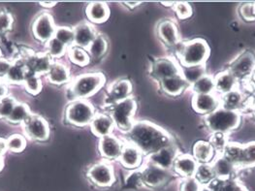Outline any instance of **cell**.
Segmentation results:
<instances>
[{
  "instance_id": "43",
  "label": "cell",
  "mask_w": 255,
  "mask_h": 191,
  "mask_svg": "<svg viewBox=\"0 0 255 191\" xmlns=\"http://www.w3.org/2000/svg\"><path fill=\"white\" fill-rule=\"evenodd\" d=\"M23 86L25 90L33 96L38 95L42 90V82L40 77L36 75H28L26 77L23 82Z\"/></svg>"
},
{
  "instance_id": "9",
  "label": "cell",
  "mask_w": 255,
  "mask_h": 191,
  "mask_svg": "<svg viewBox=\"0 0 255 191\" xmlns=\"http://www.w3.org/2000/svg\"><path fill=\"white\" fill-rule=\"evenodd\" d=\"M182 66L174 58H161L154 60L149 68V75L156 82L181 74Z\"/></svg>"
},
{
  "instance_id": "41",
  "label": "cell",
  "mask_w": 255,
  "mask_h": 191,
  "mask_svg": "<svg viewBox=\"0 0 255 191\" xmlns=\"http://www.w3.org/2000/svg\"><path fill=\"white\" fill-rule=\"evenodd\" d=\"M7 144L8 151L15 153H21L26 147V139L22 135L14 134L7 139Z\"/></svg>"
},
{
  "instance_id": "20",
  "label": "cell",
  "mask_w": 255,
  "mask_h": 191,
  "mask_svg": "<svg viewBox=\"0 0 255 191\" xmlns=\"http://www.w3.org/2000/svg\"><path fill=\"white\" fill-rule=\"evenodd\" d=\"M132 85L128 80H120L113 83L107 91V102L110 105L128 99L132 94Z\"/></svg>"
},
{
  "instance_id": "28",
  "label": "cell",
  "mask_w": 255,
  "mask_h": 191,
  "mask_svg": "<svg viewBox=\"0 0 255 191\" xmlns=\"http://www.w3.org/2000/svg\"><path fill=\"white\" fill-rule=\"evenodd\" d=\"M216 151L210 142L207 141H197L192 149V156L199 163H211L214 160Z\"/></svg>"
},
{
  "instance_id": "31",
  "label": "cell",
  "mask_w": 255,
  "mask_h": 191,
  "mask_svg": "<svg viewBox=\"0 0 255 191\" xmlns=\"http://www.w3.org/2000/svg\"><path fill=\"white\" fill-rule=\"evenodd\" d=\"M27 75H28V71L26 69V66L23 60L19 58L18 60L12 62V66L5 79L8 83L18 85V84H23Z\"/></svg>"
},
{
  "instance_id": "55",
  "label": "cell",
  "mask_w": 255,
  "mask_h": 191,
  "mask_svg": "<svg viewBox=\"0 0 255 191\" xmlns=\"http://www.w3.org/2000/svg\"><path fill=\"white\" fill-rule=\"evenodd\" d=\"M253 101H254L255 106V89L254 90V93H253Z\"/></svg>"
},
{
  "instance_id": "34",
  "label": "cell",
  "mask_w": 255,
  "mask_h": 191,
  "mask_svg": "<svg viewBox=\"0 0 255 191\" xmlns=\"http://www.w3.org/2000/svg\"><path fill=\"white\" fill-rule=\"evenodd\" d=\"M68 58L70 61L79 66H86L91 62V57L87 50L82 49L77 46H71L68 48L67 51Z\"/></svg>"
},
{
  "instance_id": "36",
  "label": "cell",
  "mask_w": 255,
  "mask_h": 191,
  "mask_svg": "<svg viewBox=\"0 0 255 191\" xmlns=\"http://www.w3.org/2000/svg\"><path fill=\"white\" fill-rule=\"evenodd\" d=\"M182 76L185 81L189 84V86L193 85L200 78L207 74L206 65H197V66H189V67H182Z\"/></svg>"
},
{
  "instance_id": "40",
  "label": "cell",
  "mask_w": 255,
  "mask_h": 191,
  "mask_svg": "<svg viewBox=\"0 0 255 191\" xmlns=\"http://www.w3.org/2000/svg\"><path fill=\"white\" fill-rule=\"evenodd\" d=\"M54 37L68 48L74 45V31L70 27H56Z\"/></svg>"
},
{
  "instance_id": "18",
  "label": "cell",
  "mask_w": 255,
  "mask_h": 191,
  "mask_svg": "<svg viewBox=\"0 0 255 191\" xmlns=\"http://www.w3.org/2000/svg\"><path fill=\"white\" fill-rule=\"evenodd\" d=\"M124 145L125 144L120 139L111 134L100 138L98 149L99 153L103 157L109 160H113L118 159L120 157Z\"/></svg>"
},
{
  "instance_id": "30",
  "label": "cell",
  "mask_w": 255,
  "mask_h": 191,
  "mask_svg": "<svg viewBox=\"0 0 255 191\" xmlns=\"http://www.w3.org/2000/svg\"><path fill=\"white\" fill-rule=\"evenodd\" d=\"M47 78L53 85H64L70 81V71L66 65L54 62L47 74Z\"/></svg>"
},
{
  "instance_id": "60",
  "label": "cell",
  "mask_w": 255,
  "mask_h": 191,
  "mask_svg": "<svg viewBox=\"0 0 255 191\" xmlns=\"http://www.w3.org/2000/svg\"></svg>"
},
{
  "instance_id": "25",
  "label": "cell",
  "mask_w": 255,
  "mask_h": 191,
  "mask_svg": "<svg viewBox=\"0 0 255 191\" xmlns=\"http://www.w3.org/2000/svg\"><path fill=\"white\" fill-rule=\"evenodd\" d=\"M215 78L216 94L221 96L239 89V81L228 69L219 72Z\"/></svg>"
},
{
  "instance_id": "24",
  "label": "cell",
  "mask_w": 255,
  "mask_h": 191,
  "mask_svg": "<svg viewBox=\"0 0 255 191\" xmlns=\"http://www.w3.org/2000/svg\"><path fill=\"white\" fill-rule=\"evenodd\" d=\"M158 84L165 95L172 97L181 96L185 90L190 88L189 84L185 81L182 74L164 79Z\"/></svg>"
},
{
  "instance_id": "7",
  "label": "cell",
  "mask_w": 255,
  "mask_h": 191,
  "mask_svg": "<svg viewBox=\"0 0 255 191\" xmlns=\"http://www.w3.org/2000/svg\"><path fill=\"white\" fill-rule=\"evenodd\" d=\"M94 106L86 99H78L71 102L65 110V120L75 126H86L91 124L95 116Z\"/></svg>"
},
{
  "instance_id": "54",
  "label": "cell",
  "mask_w": 255,
  "mask_h": 191,
  "mask_svg": "<svg viewBox=\"0 0 255 191\" xmlns=\"http://www.w3.org/2000/svg\"><path fill=\"white\" fill-rule=\"evenodd\" d=\"M3 168H4V160H3V157L0 156V172L2 171Z\"/></svg>"
},
{
  "instance_id": "26",
  "label": "cell",
  "mask_w": 255,
  "mask_h": 191,
  "mask_svg": "<svg viewBox=\"0 0 255 191\" xmlns=\"http://www.w3.org/2000/svg\"><path fill=\"white\" fill-rule=\"evenodd\" d=\"M211 164L216 175V180L219 181L232 180L237 170V167L232 164L228 159H226L222 154L216 156Z\"/></svg>"
},
{
  "instance_id": "45",
  "label": "cell",
  "mask_w": 255,
  "mask_h": 191,
  "mask_svg": "<svg viewBox=\"0 0 255 191\" xmlns=\"http://www.w3.org/2000/svg\"><path fill=\"white\" fill-rule=\"evenodd\" d=\"M174 11L177 17L180 19H186L192 16L193 10L189 3L186 2H177L174 4Z\"/></svg>"
},
{
  "instance_id": "21",
  "label": "cell",
  "mask_w": 255,
  "mask_h": 191,
  "mask_svg": "<svg viewBox=\"0 0 255 191\" xmlns=\"http://www.w3.org/2000/svg\"><path fill=\"white\" fill-rule=\"evenodd\" d=\"M74 46L87 50L92 41L98 35L90 22H82L73 29Z\"/></svg>"
},
{
  "instance_id": "48",
  "label": "cell",
  "mask_w": 255,
  "mask_h": 191,
  "mask_svg": "<svg viewBox=\"0 0 255 191\" xmlns=\"http://www.w3.org/2000/svg\"><path fill=\"white\" fill-rule=\"evenodd\" d=\"M202 185L196 180L195 177L183 179L180 191H201Z\"/></svg>"
},
{
  "instance_id": "51",
  "label": "cell",
  "mask_w": 255,
  "mask_h": 191,
  "mask_svg": "<svg viewBox=\"0 0 255 191\" xmlns=\"http://www.w3.org/2000/svg\"><path fill=\"white\" fill-rule=\"evenodd\" d=\"M123 4H125L126 6H128L130 9H134L136 7H138L139 5L142 4L141 1H134V2H123Z\"/></svg>"
},
{
  "instance_id": "4",
  "label": "cell",
  "mask_w": 255,
  "mask_h": 191,
  "mask_svg": "<svg viewBox=\"0 0 255 191\" xmlns=\"http://www.w3.org/2000/svg\"><path fill=\"white\" fill-rule=\"evenodd\" d=\"M106 78L101 73H88L76 77L69 86L68 93L74 100L86 99L103 88Z\"/></svg>"
},
{
  "instance_id": "14",
  "label": "cell",
  "mask_w": 255,
  "mask_h": 191,
  "mask_svg": "<svg viewBox=\"0 0 255 191\" xmlns=\"http://www.w3.org/2000/svg\"><path fill=\"white\" fill-rule=\"evenodd\" d=\"M56 27L54 18L49 13H42L37 17L32 24V32L34 37L41 42H48L54 38Z\"/></svg>"
},
{
  "instance_id": "56",
  "label": "cell",
  "mask_w": 255,
  "mask_h": 191,
  "mask_svg": "<svg viewBox=\"0 0 255 191\" xmlns=\"http://www.w3.org/2000/svg\"><path fill=\"white\" fill-rule=\"evenodd\" d=\"M252 78H253V81H254V83L255 84V69L254 73H253V75H252Z\"/></svg>"
},
{
  "instance_id": "42",
  "label": "cell",
  "mask_w": 255,
  "mask_h": 191,
  "mask_svg": "<svg viewBox=\"0 0 255 191\" xmlns=\"http://www.w3.org/2000/svg\"><path fill=\"white\" fill-rule=\"evenodd\" d=\"M210 144L213 146L214 150L216 153L221 154L223 153L224 149L228 145V140H227V135L223 133H212L211 139H210Z\"/></svg>"
},
{
  "instance_id": "2",
  "label": "cell",
  "mask_w": 255,
  "mask_h": 191,
  "mask_svg": "<svg viewBox=\"0 0 255 191\" xmlns=\"http://www.w3.org/2000/svg\"><path fill=\"white\" fill-rule=\"evenodd\" d=\"M211 49L204 39L195 38L183 42L182 50L177 55L182 67L206 65Z\"/></svg>"
},
{
  "instance_id": "59",
  "label": "cell",
  "mask_w": 255,
  "mask_h": 191,
  "mask_svg": "<svg viewBox=\"0 0 255 191\" xmlns=\"http://www.w3.org/2000/svg\"><path fill=\"white\" fill-rule=\"evenodd\" d=\"M0 102H1V99H0Z\"/></svg>"
},
{
  "instance_id": "29",
  "label": "cell",
  "mask_w": 255,
  "mask_h": 191,
  "mask_svg": "<svg viewBox=\"0 0 255 191\" xmlns=\"http://www.w3.org/2000/svg\"><path fill=\"white\" fill-rule=\"evenodd\" d=\"M86 14L91 22L102 23L109 19V7L105 2H91L86 9Z\"/></svg>"
},
{
  "instance_id": "39",
  "label": "cell",
  "mask_w": 255,
  "mask_h": 191,
  "mask_svg": "<svg viewBox=\"0 0 255 191\" xmlns=\"http://www.w3.org/2000/svg\"><path fill=\"white\" fill-rule=\"evenodd\" d=\"M214 183L219 186L218 188L210 186L213 191H249L244 186L239 184L236 181L228 180V181H219L215 180Z\"/></svg>"
},
{
  "instance_id": "46",
  "label": "cell",
  "mask_w": 255,
  "mask_h": 191,
  "mask_svg": "<svg viewBox=\"0 0 255 191\" xmlns=\"http://www.w3.org/2000/svg\"><path fill=\"white\" fill-rule=\"evenodd\" d=\"M239 14L241 18L246 21H255V3H245L241 5L239 8Z\"/></svg>"
},
{
  "instance_id": "11",
  "label": "cell",
  "mask_w": 255,
  "mask_h": 191,
  "mask_svg": "<svg viewBox=\"0 0 255 191\" xmlns=\"http://www.w3.org/2000/svg\"><path fill=\"white\" fill-rule=\"evenodd\" d=\"M255 69V55L250 51L240 54L229 65L228 70L238 81L252 77Z\"/></svg>"
},
{
  "instance_id": "17",
  "label": "cell",
  "mask_w": 255,
  "mask_h": 191,
  "mask_svg": "<svg viewBox=\"0 0 255 191\" xmlns=\"http://www.w3.org/2000/svg\"><path fill=\"white\" fill-rule=\"evenodd\" d=\"M157 35L165 46L172 50L182 41L176 23L171 19H164L157 25Z\"/></svg>"
},
{
  "instance_id": "1",
  "label": "cell",
  "mask_w": 255,
  "mask_h": 191,
  "mask_svg": "<svg viewBox=\"0 0 255 191\" xmlns=\"http://www.w3.org/2000/svg\"><path fill=\"white\" fill-rule=\"evenodd\" d=\"M127 136V142L137 147L146 156L174 144L171 134L149 121L134 122Z\"/></svg>"
},
{
  "instance_id": "3",
  "label": "cell",
  "mask_w": 255,
  "mask_h": 191,
  "mask_svg": "<svg viewBox=\"0 0 255 191\" xmlns=\"http://www.w3.org/2000/svg\"><path fill=\"white\" fill-rule=\"evenodd\" d=\"M242 121L239 112L219 107L215 112L204 116V122L212 133L227 134L237 129Z\"/></svg>"
},
{
  "instance_id": "15",
  "label": "cell",
  "mask_w": 255,
  "mask_h": 191,
  "mask_svg": "<svg viewBox=\"0 0 255 191\" xmlns=\"http://www.w3.org/2000/svg\"><path fill=\"white\" fill-rule=\"evenodd\" d=\"M179 154L178 148L175 146V144H173L148 155L146 161L167 170H173L174 162Z\"/></svg>"
},
{
  "instance_id": "22",
  "label": "cell",
  "mask_w": 255,
  "mask_h": 191,
  "mask_svg": "<svg viewBox=\"0 0 255 191\" xmlns=\"http://www.w3.org/2000/svg\"><path fill=\"white\" fill-rule=\"evenodd\" d=\"M247 105H249V101L240 89L220 96V107L226 110L241 113V110L245 109Z\"/></svg>"
},
{
  "instance_id": "33",
  "label": "cell",
  "mask_w": 255,
  "mask_h": 191,
  "mask_svg": "<svg viewBox=\"0 0 255 191\" xmlns=\"http://www.w3.org/2000/svg\"><path fill=\"white\" fill-rule=\"evenodd\" d=\"M108 51V41L102 35H97L95 39L92 41L87 52L89 53L90 57L94 59H99L102 58Z\"/></svg>"
},
{
  "instance_id": "52",
  "label": "cell",
  "mask_w": 255,
  "mask_h": 191,
  "mask_svg": "<svg viewBox=\"0 0 255 191\" xmlns=\"http://www.w3.org/2000/svg\"><path fill=\"white\" fill-rule=\"evenodd\" d=\"M56 3H57V2H40V4H41L42 6H45V7H47V8H51V7L55 6Z\"/></svg>"
},
{
  "instance_id": "49",
  "label": "cell",
  "mask_w": 255,
  "mask_h": 191,
  "mask_svg": "<svg viewBox=\"0 0 255 191\" xmlns=\"http://www.w3.org/2000/svg\"><path fill=\"white\" fill-rule=\"evenodd\" d=\"M12 66V62L7 60V59H4L2 58L0 59V79L1 78H6V76L8 75V72L10 70Z\"/></svg>"
},
{
  "instance_id": "16",
  "label": "cell",
  "mask_w": 255,
  "mask_h": 191,
  "mask_svg": "<svg viewBox=\"0 0 255 191\" xmlns=\"http://www.w3.org/2000/svg\"><path fill=\"white\" fill-rule=\"evenodd\" d=\"M191 103L192 108L196 113L207 115L220 107V96L216 93L209 95H194Z\"/></svg>"
},
{
  "instance_id": "35",
  "label": "cell",
  "mask_w": 255,
  "mask_h": 191,
  "mask_svg": "<svg viewBox=\"0 0 255 191\" xmlns=\"http://www.w3.org/2000/svg\"><path fill=\"white\" fill-rule=\"evenodd\" d=\"M32 114L30 112L29 108L25 104L17 102L13 112L11 113V115H9V117L6 120L13 124L23 123Z\"/></svg>"
},
{
  "instance_id": "53",
  "label": "cell",
  "mask_w": 255,
  "mask_h": 191,
  "mask_svg": "<svg viewBox=\"0 0 255 191\" xmlns=\"http://www.w3.org/2000/svg\"><path fill=\"white\" fill-rule=\"evenodd\" d=\"M201 191H213V190L209 186H203Z\"/></svg>"
},
{
  "instance_id": "23",
  "label": "cell",
  "mask_w": 255,
  "mask_h": 191,
  "mask_svg": "<svg viewBox=\"0 0 255 191\" xmlns=\"http://www.w3.org/2000/svg\"><path fill=\"white\" fill-rule=\"evenodd\" d=\"M199 163L190 154H179L176 158L173 170L183 179L192 178L195 176Z\"/></svg>"
},
{
  "instance_id": "32",
  "label": "cell",
  "mask_w": 255,
  "mask_h": 191,
  "mask_svg": "<svg viewBox=\"0 0 255 191\" xmlns=\"http://www.w3.org/2000/svg\"><path fill=\"white\" fill-rule=\"evenodd\" d=\"M190 89L194 93V95L215 94L216 93L215 78L206 74L205 76L200 78L197 82H195L193 85H191Z\"/></svg>"
},
{
  "instance_id": "19",
  "label": "cell",
  "mask_w": 255,
  "mask_h": 191,
  "mask_svg": "<svg viewBox=\"0 0 255 191\" xmlns=\"http://www.w3.org/2000/svg\"><path fill=\"white\" fill-rule=\"evenodd\" d=\"M119 159L125 168L129 170H135L142 165L143 153H141V151L137 147L127 142L124 145Z\"/></svg>"
},
{
  "instance_id": "38",
  "label": "cell",
  "mask_w": 255,
  "mask_h": 191,
  "mask_svg": "<svg viewBox=\"0 0 255 191\" xmlns=\"http://www.w3.org/2000/svg\"><path fill=\"white\" fill-rule=\"evenodd\" d=\"M47 50L48 55L51 58H58L63 57L66 54V52L68 51V47H66L54 37L47 42Z\"/></svg>"
},
{
  "instance_id": "8",
  "label": "cell",
  "mask_w": 255,
  "mask_h": 191,
  "mask_svg": "<svg viewBox=\"0 0 255 191\" xmlns=\"http://www.w3.org/2000/svg\"><path fill=\"white\" fill-rule=\"evenodd\" d=\"M142 183L149 188H158L167 184L173 177L172 170H167L157 165L146 161L144 167L140 170Z\"/></svg>"
},
{
  "instance_id": "50",
  "label": "cell",
  "mask_w": 255,
  "mask_h": 191,
  "mask_svg": "<svg viewBox=\"0 0 255 191\" xmlns=\"http://www.w3.org/2000/svg\"><path fill=\"white\" fill-rule=\"evenodd\" d=\"M7 152H8L7 140L4 138H0V156H3Z\"/></svg>"
},
{
  "instance_id": "6",
  "label": "cell",
  "mask_w": 255,
  "mask_h": 191,
  "mask_svg": "<svg viewBox=\"0 0 255 191\" xmlns=\"http://www.w3.org/2000/svg\"><path fill=\"white\" fill-rule=\"evenodd\" d=\"M137 110V103L132 98L110 105L109 115L112 117L115 125L121 130L128 133L133 125V117Z\"/></svg>"
},
{
  "instance_id": "37",
  "label": "cell",
  "mask_w": 255,
  "mask_h": 191,
  "mask_svg": "<svg viewBox=\"0 0 255 191\" xmlns=\"http://www.w3.org/2000/svg\"><path fill=\"white\" fill-rule=\"evenodd\" d=\"M194 177L201 185H209L216 180V175L211 163L199 164Z\"/></svg>"
},
{
  "instance_id": "58",
  "label": "cell",
  "mask_w": 255,
  "mask_h": 191,
  "mask_svg": "<svg viewBox=\"0 0 255 191\" xmlns=\"http://www.w3.org/2000/svg\"><path fill=\"white\" fill-rule=\"evenodd\" d=\"M2 58V54H1V51H0V59Z\"/></svg>"
},
{
  "instance_id": "13",
  "label": "cell",
  "mask_w": 255,
  "mask_h": 191,
  "mask_svg": "<svg viewBox=\"0 0 255 191\" xmlns=\"http://www.w3.org/2000/svg\"><path fill=\"white\" fill-rule=\"evenodd\" d=\"M92 184L99 188H108L115 183V172L109 163L99 162L92 165L88 171Z\"/></svg>"
},
{
  "instance_id": "10",
  "label": "cell",
  "mask_w": 255,
  "mask_h": 191,
  "mask_svg": "<svg viewBox=\"0 0 255 191\" xmlns=\"http://www.w3.org/2000/svg\"><path fill=\"white\" fill-rule=\"evenodd\" d=\"M23 130L27 138L34 141H46L50 136L47 120L41 115H31L23 123Z\"/></svg>"
},
{
  "instance_id": "12",
  "label": "cell",
  "mask_w": 255,
  "mask_h": 191,
  "mask_svg": "<svg viewBox=\"0 0 255 191\" xmlns=\"http://www.w3.org/2000/svg\"><path fill=\"white\" fill-rule=\"evenodd\" d=\"M23 60L26 69L28 71V75H36L41 76L44 74H48L52 64V58L45 53H38V54H27L26 56L20 58ZM27 75V76H28Z\"/></svg>"
},
{
  "instance_id": "5",
  "label": "cell",
  "mask_w": 255,
  "mask_h": 191,
  "mask_svg": "<svg viewBox=\"0 0 255 191\" xmlns=\"http://www.w3.org/2000/svg\"><path fill=\"white\" fill-rule=\"evenodd\" d=\"M221 154L234 164L237 169L254 167L255 166V142H251L246 145L228 143Z\"/></svg>"
},
{
  "instance_id": "44",
  "label": "cell",
  "mask_w": 255,
  "mask_h": 191,
  "mask_svg": "<svg viewBox=\"0 0 255 191\" xmlns=\"http://www.w3.org/2000/svg\"><path fill=\"white\" fill-rule=\"evenodd\" d=\"M16 104L17 102L14 98L7 96L3 97L0 102V118L7 119L13 112Z\"/></svg>"
},
{
  "instance_id": "57",
  "label": "cell",
  "mask_w": 255,
  "mask_h": 191,
  "mask_svg": "<svg viewBox=\"0 0 255 191\" xmlns=\"http://www.w3.org/2000/svg\"><path fill=\"white\" fill-rule=\"evenodd\" d=\"M253 115H254L255 118V106H254V108H253Z\"/></svg>"
},
{
  "instance_id": "27",
  "label": "cell",
  "mask_w": 255,
  "mask_h": 191,
  "mask_svg": "<svg viewBox=\"0 0 255 191\" xmlns=\"http://www.w3.org/2000/svg\"><path fill=\"white\" fill-rule=\"evenodd\" d=\"M91 128L94 135L102 138L112 134L115 123L109 115L96 114L91 122Z\"/></svg>"
},
{
  "instance_id": "47",
  "label": "cell",
  "mask_w": 255,
  "mask_h": 191,
  "mask_svg": "<svg viewBox=\"0 0 255 191\" xmlns=\"http://www.w3.org/2000/svg\"><path fill=\"white\" fill-rule=\"evenodd\" d=\"M14 19L10 13L5 10H0V33H5L11 30Z\"/></svg>"
}]
</instances>
